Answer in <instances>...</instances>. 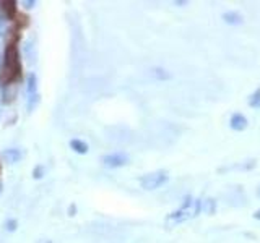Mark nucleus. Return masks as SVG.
I'll list each match as a JSON object with an SVG mask.
<instances>
[{
    "instance_id": "7",
    "label": "nucleus",
    "mask_w": 260,
    "mask_h": 243,
    "mask_svg": "<svg viewBox=\"0 0 260 243\" xmlns=\"http://www.w3.org/2000/svg\"><path fill=\"white\" fill-rule=\"evenodd\" d=\"M223 20H225V23H228V25H241V23L244 21V18L238 12H226V13H223Z\"/></svg>"
},
{
    "instance_id": "12",
    "label": "nucleus",
    "mask_w": 260,
    "mask_h": 243,
    "mask_svg": "<svg viewBox=\"0 0 260 243\" xmlns=\"http://www.w3.org/2000/svg\"><path fill=\"white\" fill-rule=\"evenodd\" d=\"M70 146H72L73 151L78 152V154H86L88 152V144L85 141H81V139H72Z\"/></svg>"
},
{
    "instance_id": "8",
    "label": "nucleus",
    "mask_w": 260,
    "mask_h": 243,
    "mask_svg": "<svg viewBox=\"0 0 260 243\" xmlns=\"http://www.w3.org/2000/svg\"><path fill=\"white\" fill-rule=\"evenodd\" d=\"M2 156L8 164H15V162H18L21 159V152L18 151V149H5Z\"/></svg>"
},
{
    "instance_id": "1",
    "label": "nucleus",
    "mask_w": 260,
    "mask_h": 243,
    "mask_svg": "<svg viewBox=\"0 0 260 243\" xmlns=\"http://www.w3.org/2000/svg\"><path fill=\"white\" fill-rule=\"evenodd\" d=\"M21 65H20V55H18L16 46L8 44L3 54V65H2V73H0V81L3 85L13 83L15 79L20 78Z\"/></svg>"
},
{
    "instance_id": "2",
    "label": "nucleus",
    "mask_w": 260,
    "mask_h": 243,
    "mask_svg": "<svg viewBox=\"0 0 260 243\" xmlns=\"http://www.w3.org/2000/svg\"><path fill=\"white\" fill-rule=\"evenodd\" d=\"M200 211H202V199L187 196V198L184 199L182 206L179 209H176L174 213H171L169 216L166 217V224H168V226H178V224H182L185 221H189V219L195 217Z\"/></svg>"
},
{
    "instance_id": "13",
    "label": "nucleus",
    "mask_w": 260,
    "mask_h": 243,
    "mask_svg": "<svg viewBox=\"0 0 260 243\" xmlns=\"http://www.w3.org/2000/svg\"><path fill=\"white\" fill-rule=\"evenodd\" d=\"M249 106L250 107H260V88H257L249 97Z\"/></svg>"
},
{
    "instance_id": "9",
    "label": "nucleus",
    "mask_w": 260,
    "mask_h": 243,
    "mask_svg": "<svg viewBox=\"0 0 260 243\" xmlns=\"http://www.w3.org/2000/svg\"><path fill=\"white\" fill-rule=\"evenodd\" d=\"M13 5H15V2H2V3H0V8H2L3 13H5L7 20H12V18L15 16L16 7H13Z\"/></svg>"
},
{
    "instance_id": "15",
    "label": "nucleus",
    "mask_w": 260,
    "mask_h": 243,
    "mask_svg": "<svg viewBox=\"0 0 260 243\" xmlns=\"http://www.w3.org/2000/svg\"><path fill=\"white\" fill-rule=\"evenodd\" d=\"M257 195H259V198H260V188H259V191H257Z\"/></svg>"
},
{
    "instance_id": "14",
    "label": "nucleus",
    "mask_w": 260,
    "mask_h": 243,
    "mask_svg": "<svg viewBox=\"0 0 260 243\" xmlns=\"http://www.w3.org/2000/svg\"><path fill=\"white\" fill-rule=\"evenodd\" d=\"M254 217L257 219V221H260V209H259V211H255V213H254Z\"/></svg>"
},
{
    "instance_id": "4",
    "label": "nucleus",
    "mask_w": 260,
    "mask_h": 243,
    "mask_svg": "<svg viewBox=\"0 0 260 243\" xmlns=\"http://www.w3.org/2000/svg\"><path fill=\"white\" fill-rule=\"evenodd\" d=\"M28 110H32L36 104L39 102V92H38V76L34 73H30L28 76Z\"/></svg>"
},
{
    "instance_id": "10",
    "label": "nucleus",
    "mask_w": 260,
    "mask_h": 243,
    "mask_svg": "<svg viewBox=\"0 0 260 243\" xmlns=\"http://www.w3.org/2000/svg\"><path fill=\"white\" fill-rule=\"evenodd\" d=\"M255 166V161H247V164H234V166H228V167H221L220 172H225V170H249L252 169Z\"/></svg>"
},
{
    "instance_id": "5",
    "label": "nucleus",
    "mask_w": 260,
    "mask_h": 243,
    "mask_svg": "<svg viewBox=\"0 0 260 243\" xmlns=\"http://www.w3.org/2000/svg\"><path fill=\"white\" fill-rule=\"evenodd\" d=\"M103 162L104 166L108 167H113V169H115V167H122L129 162V156L124 152H114V154H108V156L103 157Z\"/></svg>"
},
{
    "instance_id": "6",
    "label": "nucleus",
    "mask_w": 260,
    "mask_h": 243,
    "mask_svg": "<svg viewBox=\"0 0 260 243\" xmlns=\"http://www.w3.org/2000/svg\"><path fill=\"white\" fill-rule=\"evenodd\" d=\"M229 127L236 132H243V130L247 128V119L243 114H234L229 120Z\"/></svg>"
},
{
    "instance_id": "3",
    "label": "nucleus",
    "mask_w": 260,
    "mask_h": 243,
    "mask_svg": "<svg viewBox=\"0 0 260 243\" xmlns=\"http://www.w3.org/2000/svg\"><path fill=\"white\" fill-rule=\"evenodd\" d=\"M168 182V172L166 170H155L150 172V174H145L140 179L142 188L145 190H156L160 188L161 185H164Z\"/></svg>"
},
{
    "instance_id": "11",
    "label": "nucleus",
    "mask_w": 260,
    "mask_h": 243,
    "mask_svg": "<svg viewBox=\"0 0 260 243\" xmlns=\"http://www.w3.org/2000/svg\"><path fill=\"white\" fill-rule=\"evenodd\" d=\"M202 211L205 214H213L216 211V201L213 198H207L202 201Z\"/></svg>"
}]
</instances>
